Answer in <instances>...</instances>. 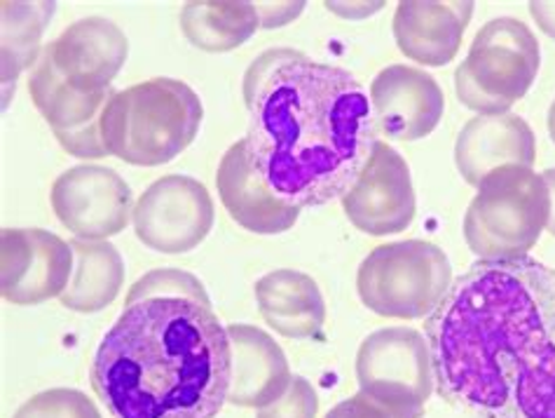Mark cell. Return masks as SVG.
Masks as SVG:
<instances>
[{
  "label": "cell",
  "instance_id": "obj_1",
  "mask_svg": "<svg viewBox=\"0 0 555 418\" xmlns=\"http://www.w3.org/2000/svg\"><path fill=\"white\" fill-rule=\"evenodd\" d=\"M438 393L476 418H555V268L476 262L425 320Z\"/></svg>",
  "mask_w": 555,
  "mask_h": 418
},
{
  "label": "cell",
  "instance_id": "obj_2",
  "mask_svg": "<svg viewBox=\"0 0 555 418\" xmlns=\"http://www.w3.org/2000/svg\"><path fill=\"white\" fill-rule=\"evenodd\" d=\"M232 349L199 278L145 273L92 359V388L113 418H216L228 402Z\"/></svg>",
  "mask_w": 555,
  "mask_h": 418
},
{
  "label": "cell",
  "instance_id": "obj_3",
  "mask_svg": "<svg viewBox=\"0 0 555 418\" xmlns=\"http://www.w3.org/2000/svg\"><path fill=\"white\" fill-rule=\"evenodd\" d=\"M244 104L254 167L296 207L343 198L379 141L363 85L296 50H268L248 66Z\"/></svg>",
  "mask_w": 555,
  "mask_h": 418
},
{
  "label": "cell",
  "instance_id": "obj_4",
  "mask_svg": "<svg viewBox=\"0 0 555 418\" xmlns=\"http://www.w3.org/2000/svg\"><path fill=\"white\" fill-rule=\"evenodd\" d=\"M202 118V99L190 85L153 78L113 94L101 137L108 155L137 167H157L195 141Z\"/></svg>",
  "mask_w": 555,
  "mask_h": 418
},
{
  "label": "cell",
  "instance_id": "obj_5",
  "mask_svg": "<svg viewBox=\"0 0 555 418\" xmlns=\"http://www.w3.org/2000/svg\"><path fill=\"white\" fill-rule=\"evenodd\" d=\"M464 214V240L480 262L528 256L551 214L544 175L530 167L494 169L478 186Z\"/></svg>",
  "mask_w": 555,
  "mask_h": 418
},
{
  "label": "cell",
  "instance_id": "obj_6",
  "mask_svg": "<svg viewBox=\"0 0 555 418\" xmlns=\"http://www.w3.org/2000/svg\"><path fill=\"white\" fill-rule=\"evenodd\" d=\"M452 284L448 254L427 240H401L375 248L357 273L361 304L379 317L420 320L438 308Z\"/></svg>",
  "mask_w": 555,
  "mask_h": 418
},
{
  "label": "cell",
  "instance_id": "obj_7",
  "mask_svg": "<svg viewBox=\"0 0 555 418\" xmlns=\"http://www.w3.org/2000/svg\"><path fill=\"white\" fill-rule=\"evenodd\" d=\"M539 66L542 50L532 28L514 17H496L480 28L457 66L455 92L478 115H504L530 92Z\"/></svg>",
  "mask_w": 555,
  "mask_h": 418
},
{
  "label": "cell",
  "instance_id": "obj_8",
  "mask_svg": "<svg viewBox=\"0 0 555 418\" xmlns=\"http://www.w3.org/2000/svg\"><path fill=\"white\" fill-rule=\"evenodd\" d=\"M357 381L391 418H422L436 383L427 337L411 327L373 331L359 345Z\"/></svg>",
  "mask_w": 555,
  "mask_h": 418
},
{
  "label": "cell",
  "instance_id": "obj_9",
  "mask_svg": "<svg viewBox=\"0 0 555 418\" xmlns=\"http://www.w3.org/2000/svg\"><path fill=\"white\" fill-rule=\"evenodd\" d=\"M214 200L193 177L169 175L141 193L131 214L137 238L159 254L195 250L214 228Z\"/></svg>",
  "mask_w": 555,
  "mask_h": 418
},
{
  "label": "cell",
  "instance_id": "obj_10",
  "mask_svg": "<svg viewBox=\"0 0 555 418\" xmlns=\"http://www.w3.org/2000/svg\"><path fill=\"white\" fill-rule=\"evenodd\" d=\"M52 210L80 240H108L122 233L134 214V193L111 167L78 165L56 177Z\"/></svg>",
  "mask_w": 555,
  "mask_h": 418
},
{
  "label": "cell",
  "instance_id": "obj_11",
  "mask_svg": "<svg viewBox=\"0 0 555 418\" xmlns=\"http://www.w3.org/2000/svg\"><path fill=\"white\" fill-rule=\"evenodd\" d=\"M70 242L42 228H3L0 292L12 306H40L62 296L73 276Z\"/></svg>",
  "mask_w": 555,
  "mask_h": 418
},
{
  "label": "cell",
  "instance_id": "obj_12",
  "mask_svg": "<svg viewBox=\"0 0 555 418\" xmlns=\"http://www.w3.org/2000/svg\"><path fill=\"white\" fill-rule=\"evenodd\" d=\"M343 210L354 228L375 238L397 236L411 226L417 200L403 155L389 143L377 141L371 161L343 195Z\"/></svg>",
  "mask_w": 555,
  "mask_h": 418
},
{
  "label": "cell",
  "instance_id": "obj_13",
  "mask_svg": "<svg viewBox=\"0 0 555 418\" xmlns=\"http://www.w3.org/2000/svg\"><path fill=\"white\" fill-rule=\"evenodd\" d=\"M28 92L64 151L73 157H82V161H96V157L108 155L104 137H101V121L118 90H108L104 94L76 92L56 74L48 48H42L40 60L28 78Z\"/></svg>",
  "mask_w": 555,
  "mask_h": 418
},
{
  "label": "cell",
  "instance_id": "obj_14",
  "mask_svg": "<svg viewBox=\"0 0 555 418\" xmlns=\"http://www.w3.org/2000/svg\"><path fill=\"white\" fill-rule=\"evenodd\" d=\"M46 48L68 88L82 94H104L113 90V80L127 62L129 40L111 20L85 17Z\"/></svg>",
  "mask_w": 555,
  "mask_h": 418
},
{
  "label": "cell",
  "instance_id": "obj_15",
  "mask_svg": "<svg viewBox=\"0 0 555 418\" xmlns=\"http://www.w3.org/2000/svg\"><path fill=\"white\" fill-rule=\"evenodd\" d=\"M377 129L397 141H420L438 127L446 111L443 90L427 71L393 64L371 83Z\"/></svg>",
  "mask_w": 555,
  "mask_h": 418
},
{
  "label": "cell",
  "instance_id": "obj_16",
  "mask_svg": "<svg viewBox=\"0 0 555 418\" xmlns=\"http://www.w3.org/2000/svg\"><path fill=\"white\" fill-rule=\"evenodd\" d=\"M216 186L230 219L256 236L286 233L300 216V207L276 195L254 167L246 139L225 151L216 172Z\"/></svg>",
  "mask_w": 555,
  "mask_h": 418
},
{
  "label": "cell",
  "instance_id": "obj_17",
  "mask_svg": "<svg viewBox=\"0 0 555 418\" xmlns=\"http://www.w3.org/2000/svg\"><path fill=\"white\" fill-rule=\"evenodd\" d=\"M537 161L532 127L520 115H476L462 127L455 143V165L466 183L478 186L494 169L530 167Z\"/></svg>",
  "mask_w": 555,
  "mask_h": 418
},
{
  "label": "cell",
  "instance_id": "obj_18",
  "mask_svg": "<svg viewBox=\"0 0 555 418\" xmlns=\"http://www.w3.org/2000/svg\"><path fill=\"white\" fill-rule=\"evenodd\" d=\"M228 337L232 349L230 405L262 409L280 400L294 379L282 345L254 325H228Z\"/></svg>",
  "mask_w": 555,
  "mask_h": 418
},
{
  "label": "cell",
  "instance_id": "obj_19",
  "mask_svg": "<svg viewBox=\"0 0 555 418\" xmlns=\"http://www.w3.org/2000/svg\"><path fill=\"white\" fill-rule=\"evenodd\" d=\"M474 3H420L405 0L393 12V38L411 62L422 66H446L455 60Z\"/></svg>",
  "mask_w": 555,
  "mask_h": 418
},
{
  "label": "cell",
  "instance_id": "obj_20",
  "mask_svg": "<svg viewBox=\"0 0 555 418\" xmlns=\"http://www.w3.org/2000/svg\"><path fill=\"white\" fill-rule=\"evenodd\" d=\"M256 301L262 320L286 339H314L326 325V301L308 273H268L256 282Z\"/></svg>",
  "mask_w": 555,
  "mask_h": 418
},
{
  "label": "cell",
  "instance_id": "obj_21",
  "mask_svg": "<svg viewBox=\"0 0 555 418\" xmlns=\"http://www.w3.org/2000/svg\"><path fill=\"white\" fill-rule=\"evenodd\" d=\"M73 276L60 296L62 306L73 313H99L118 299L125 284V262L115 244L108 240H70Z\"/></svg>",
  "mask_w": 555,
  "mask_h": 418
},
{
  "label": "cell",
  "instance_id": "obj_22",
  "mask_svg": "<svg viewBox=\"0 0 555 418\" xmlns=\"http://www.w3.org/2000/svg\"><path fill=\"white\" fill-rule=\"evenodd\" d=\"M260 28L256 3H185L181 31L204 52H230L254 38Z\"/></svg>",
  "mask_w": 555,
  "mask_h": 418
},
{
  "label": "cell",
  "instance_id": "obj_23",
  "mask_svg": "<svg viewBox=\"0 0 555 418\" xmlns=\"http://www.w3.org/2000/svg\"><path fill=\"white\" fill-rule=\"evenodd\" d=\"M3 90L5 106L10 90L14 92L22 71L36 66L42 48L40 38L46 34L54 14V3H3Z\"/></svg>",
  "mask_w": 555,
  "mask_h": 418
},
{
  "label": "cell",
  "instance_id": "obj_24",
  "mask_svg": "<svg viewBox=\"0 0 555 418\" xmlns=\"http://www.w3.org/2000/svg\"><path fill=\"white\" fill-rule=\"evenodd\" d=\"M12 418H101V411L76 388H50L26 400Z\"/></svg>",
  "mask_w": 555,
  "mask_h": 418
},
{
  "label": "cell",
  "instance_id": "obj_25",
  "mask_svg": "<svg viewBox=\"0 0 555 418\" xmlns=\"http://www.w3.org/2000/svg\"><path fill=\"white\" fill-rule=\"evenodd\" d=\"M317 411L319 397L312 383L305 377H294L288 391L272 405L258 409L256 418H317Z\"/></svg>",
  "mask_w": 555,
  "mask_h": 418
},
{
  "label": "cell",
  "instance_id": "obj_26",
  "mask_svg": "<svg viewBox=\"0 0 555 418\" xmlns=\"http://www.w3.org/2000/svg\"><path fill=\"white\" fill-rule=\"evenodd\" d=\"M324 418H391V416L383 407L375 405L371 397H366L359 391L349 400H343L340 405H335Z\"/></svg>",
  "mask_w": 555,
  "mask_h": 418
},
{
  "label": "cell",
  "instance_id": "obj_27",
  "mask_svg": "<svg viewBox=\"0 0 555 418\" xmlns=\"http://www.w3.org/2000/svg\"><path fill=\"white\" fill-rule=\"evenodd\" d=\"M260 14V28H280L296 20L305 3H256Z\"/></svg>",
  "mask_w": 555,
  "mask_h": 418
},
{
  "label": "cell",
  "instance_id": "obj_28",
  "mask_svg": "<svg viewBox=\"0 0 555 418\" xmlns=\"http://www.w3.org/2000/svg\"><path fill=\"white\" fill-rule=\"evenodd\" d=\"M530 14L537 26L555 40V3H530Z\"/></svg>",
  "mask_w": 555,
  "mask_h": 418
},
{
  "label": "cell",
  "instance_id": "obj_29",
  "mask_svg": "<svg viewBox=\"0 0 555 418\" xmlns=\"http://www.w3.org/2000/svg\"><path fill=\"white\" fill-rule=\"evenodd\" d=\"M354 8H345V3H326L328 10H333L335 14H343V17H366V14L377 12L383 8V3H352Z\"/></svg>",
  "mask_w": 555,
  "mask_h": 418
},
{
  "label": "cell",
  "instance_id": "obj_30",
  "mask_svg": "<svg viewBox=\"0 0 555 418\" xmlns=\"http://www.w3.org/2000/svg\"><path fill=\"white\" fill-rule=\"evenodd\" d=\"M542 175H544V181L548 186V195H551V214H548L546 230L555 238V169H546V172H542Z\"/></svg>",
  "mask_w": 555,
  "mask_h": 418
},
{
  "label": "cell",
  "instance_id": "obj_31",
  "mask_svg": "<svg viewBox=\"0 0 555 418\" xmlns=\"http://www.w3.org/2000/svg\"><path fill=\"white\" fill-rule=\"evenodd\" d=\"M548 135L553 139V143H555V99H553V104L548 109Z\"/></svg>",
  "mask_w": 555,
  "mask_h": 418
}]
</instances>
